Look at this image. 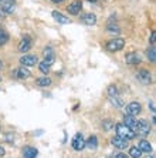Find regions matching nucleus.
<instances>
[{
    "label": "nucleus",
    "mask_w": 156,
    "mask_h": 158,
    "mask_svg": "<svg viewBox=\"0 0 156 158\" xmlns=\"http://www.w3.org/2000/svg\"><path fill=\"white\" fill-rule=\"evenodd\" d=\"M115 130H116V135L122 137V138H125V140H132V138H135V135H136V134H135L131 128H128L123 123L116 124L115 125Z\"/></svg>",
    "instance_id": "1"
},
{
    "label": "nucleus",
    "mask_w": 156,
    "mask_h": 158,
    "mask_svg": "<svg viewBox=\"0 0 156 158\" xmlns=\"http://www.w3.org/2000/svg\"><path fill=\"white\" fill-rule=\"evenodd\" d=\"M134 131L138 135H148L149 132H150V124L146 120H139L136 123V127H135Z\"/></svg>",
    "instance_id": "2"
},
{
    "label": "nucleus",
    "mask_w": 156,
    "mask_h": 158,
    "mask_svg": "<svg viewBox=\"0 0 156 158\" xmlns=\"http://www.w3.org/2000/svg\"><path fill=\"white\" fill-rule=\"evenodd\" d=\"M125 47V40L121 39V37H116V39H112L106 43V48L109 52H119Z\"/></svg>",
    "instance_id": "3"
},
{
    "label": "nucleus",
    "mask_w": 156,
    "mask_h": 158,
    "mask_svg": "<svg viewBox=\"0 0 156 158\" xmlns=\"http://www.w3.org/2000/svg\"><path fill=\"white\" fill-rule=\"evenodd\" d=\"M16 7V0H0V9L3 13L10 15Z\"/></svg>",
    "instance_id": "4"
},
{
    "label": "nucleus",
    "mask_w": 156,
    "mask_h": 158,
    "mask_svg": "<svg viewBox=\"0 0 156 158\" xmlns=\"http://www.w3.org/2000/svg\"><path fill=\"white\" fill-rule=\"evenodd\" d=\"M81 9H82V3H81L80 0H74L73 3L68 4V7H67V11H68L70 15L77 16V15H80Z\"/></svg>",
    "instance_id": "5"
},
{
    "label": "nucleus",
    "mask_w": 156,
    "mask_h": 158,
    "mask_svg": "<svg viewBox=\"0 0 156 158\" xmlns=\"http://www.w3.org/2000/svg\"><path fill=\"white\" fill-rule=\"evenodd\" d=\"M141 111H142V106L138 103V101H132V103H129L126 107V113L129 115H134V117L138 115Z\"/></svg>",
    "instance_id": "6"
},
{
    "label": "nucleus",
    "mask_w": 156,
    "mask_h": 158,
    "mask_svg": "<svg viewBox=\"0 0 156 158\" xmlns=\"http://www.w3.org/2000/svg\"><path fill=\"white\" fill-rule=\"evenodd\" d=\"M73 148L75 151H81L85 148V141H84L81 134H77V135L73 138Z\"/></svg>",
    "instance_id": "7"
},
{
    "label": "nucleus",
    "mask_w": 156,
    "mask_h": 158,
    "mask_svg": "<svg viewBox=\"0 0 156 158\" xmlns=\"http://www.w3.org/2000/svg\"><path fill=\"white\" fill-rule=\"evenodd\" d=\"M111 143L114 144V147L116 148H119V150H125V148L128 147V140H125V138H122V137L119 135H115L111 140Z\"/></svg>",
    "instance_id": "8"
},
{
    "label": "nucleus",
    "mask_w": 156,
    "mask_h": 158,
    "mask_svg": "<svg viewBox=\"0 0 156 158\" xmlns=\"http://www.w3.org/2000/svg\"><path fill=\"white\" fill-rule=\"evenodd\" d=\"M30 48H31V40H30L29 36H24L23 37V40L18 43V52L27 53Z\"/></svg>",
    "instance_id": "9"
},
{
    "label": "nucleus",
    "mask_w": 156,
    "mask_h": 158,
    "mask_svg": "<svg viewBox=\"0 0 156 158\" xmlns=\"http://www.w3.org/2000/svg\"><path fill=\"white\" fill-rule=\"evenodd\" d=\"M136 78L141 81L142 84H149L150 80H152V77H150V74H149L148 70H139L138 73H136Z\"/></svg>",
    "instance_id": "10"
},
{
    "label": "nucleus",
    "mask_w": 156,
    "mask_h": 158,
    "mask_svg": "<svg viewBox=\"0 0 156 158\" xmlns=\"http://www.w3.org/2000/svg\"><path fill=\"white\" fill-rule=\"evenodd\" d=\"M20 63H22V66H26V67L36 66L37 64V57L36 56H23L22 59H20Z\"/></svg>",
    "instance_id": "11"
},
{
    "label": "nucleus",
    "mask_w": 156,
    "mask_h": 158,
    "mask_svg": "<svg viewBox=\"0 0 156 158\" xmlns=\"http://www.w3.org/2000/svg\"><path fill=\"white\" fill-rule=\"evenodd\" d=\"M136 123H138V121H136V118H135L134 115H129V114H128V115H123V124L126 125L128 128H131L132 131H134L135 127H136Z\"/></svg>",
    "instance_id": "12"
},
{
    "label": "nucleus",
    "mask_w": 156,
    "mask_h": 158,
    "mask_svg": "<svg viewBox=\"0 0 156 158\" xmlns=\"http://www.w3.org/2000/svg\"><path fill=\"white\" fill-rule=\"evenodd\" d=\"M51 16H53V19L57 20V23H60V24H68L70 23V19L67 17V16L61 15V13H58V11H55V10L51 13Z\"/></svg>",
    "instance_id": "13"
},
{
    "label": "nucleus",
    "mask_w": 156,
    "mask_h": 158,
    "mask_svg": "<svg viewBox=\"0 0 156 158\" xmlns=\"http://www.w3.org/2000/svg\"><path fill=\"white\" fill-rule=\"evenodd\" d=\"M44 61L47 63V64H50V66L54 63V52H53L51 47L44 48Z\"/></svg>",
    "instance_id": "14"
},
{
    "label": "nucleus",
    "mask_w": 156,
    "mask_h": 158,
    "mask_svg": "<svg viewBox=\"0 0 156 158\" xmlns=\"http://www.w3.org/2000/svg\"><path fill=\"white\" fill-rule=\"evenodd\" d=\"M81 20H82V23L87 24V26H94L95 23H97V17H95V15H92V13L84 15L82 17H81Z\"/></svg>",
    "instance_id": "15"
},
{
    "label": "nucleus",
    "mask_w": 156,
    "mask_h": 158,
    "mask_svg": "<svg viewBox=\"0 0 156 158\" xmlns=\"http://www.w3.org/2000/svg\"><path fill=\"white\" fill-rule=\"evenodd\" d=\"M23 155H24L26 158H36L37 150L34 147H24L23 148Z\"/></svg>",
    "instance_id": "16"
},
{
    "label": "nucleus",
    "mask_w": 156,
    "mask_h": 158,
    "mask_svg": "<svg viewBox=\"0 0 156 158\" xmlns=\"http://www.w3.org/2000/svg\"><path fill=\"white\" fill-rule=\"evenodd\" d=\"M125 60H126L128 64H138V63H141V59H139V56L136 54V53H129V54H126Z\"/></svg>",
    "instance_id": "17"
},
{
    "label": "nucleus",
    "mask_w": 156,
    "mask_h": 158,
    "mask_svg": "<svg viewBox=\"0 0 156 158\" xmlns=\"http://www.w3.org/2000/svg\"><path fill=\"white\" fill-rule=\"evenodd\" d=\"M16 74H17V77L20 78V80H26V78L30 77V71L26 69V66H23V67H20V69H17Z\"/></svg>",
    "instance_id": "18"
},
{
    "label": "nucleus",
    "mask_w": 156,
    "mask_h": 158,
    "mask_svg": "<svg viewBox=\"0 0 156 158\" xmlns=\"http://www.w3.org/2000/svg\"><path fill=\"white\" fill-rule=\"evenodd\" d=\"M85 145H87L90 150H97V147H98V138L95 135H91L90 138H88V141L85 143Z\"/></svg>",
    "instance_id": "19"
},
{
    "label": "nucleus",
    "mask_w": 156,
    "mask_h": 158,
    "mask_svg": "<svg viewBox=\"0 0 156 158\" xmlns=\"http://www.w3.org/2000/svg\"><path fill=\"white\" fill-rule=\"evenodd\" d=\"M139 148H141L142 152H146V154H150V152H152V145L145 140H142L141 143H139Z\"/></svg>",
    "instance_id": "20"
},
{
    "label": "nucleus",
    "mask_w": 156,
    "mask_h": 158,
    "mask_svg": "<svg viewBox=\"0 0 156 158\" xmlns=\"http://www.w3.org/2000/svg\"><path fill=\"white\" fill-rule=\"evenodd\" d=\"M108 98H109V101L112 103V106L118 107V108L123 107V101H122V98H119L118 96H108Z\"/></svg>",
    "instance_id": "21"
},
{
    "label": "nucleus",
    "mask_w": 156,
    "mask_h": 158,
    "mask_svg": "<svg viewBox=\"0 0 156 158\" xmlns=\"http://www.w3.org/2000/svg\"><path fill=\"white\" fill-rule=\"evenodd\" d=\"M37 85H40V87H48L51 85V78L50 77H40L37 78Z\"/></svg>",
    "instance_id": "22"
},
{
    "label": "nucleus",
    "mask_w": 156,
    "mask_h": 158,
    "mask_svg": "<svg viewBox=\"0 0 156 158\" xmlns=\"http://www.w3.org/2000/svg\"><path fill=\"white\" fill-rule=\"evenodd\" d=\"M129 155H131L132 158H141L142 157V151L139 147H132L131 150H129Z\"/></svg>",
    "instance_id": "23"
},
{
    "label": "nucleus",
    "mask_w": 156,
    "mask_h": 158,
    "mask_svg": "<svg viewBox=\"0 0 156 158\" xmlns=\"http://www.w3.org/2000/svg\"><path fill=\"white\" fill-rule=\"evenodd\" d=\"M146 56H148V59L150 60L152 63H156V47H150L146 52Z\"/></svg>",
    "instance_id": "24"
},
{
    "label": "nucleus",
    "mask_w": 156,
    "mask_h": 158,
    "mask_svg": "<svg viewBox=\"0 0 156 158\" xmlns=\"http://www.w3.org/2000/svg\"><path fill=\"white\" fill-rule=\"evenodd\" d=\"M9 40V34L4 31V30L0 29V46H3V44H6Z\"/></svg>",
    "instance_id": "25"
},
{
    "label": "nucleus",
    "mask_w": 156,
    "mask_h": 158,
    "mask_svg": "<svg viewBox=\"0 0 156 158\" xmlns=\"http://www.w3.org/2000/svg\"><path fill=\"white\" fill-rule=\"evenodd\" d=\"M38 69H40V71L43 74H47L48 71H50V64H47L46 61H43V63H40V64H38Z\"/></svg>",
    "instance_id": "26"
},
{
    "label": "nucleus",
    "mask_w": 156,
    "mask_h": 158,
    "mask_svg": "<svg viewBox=\"0 0 156 158\" xmlns=\"http://www.w3.org/2000/svg\"><path fill=\"white\" fill-rule=\"evenodd\" d=\"M112 127H114V123L111 121V120H104V121H102V128L105 130V131L111 130Z\"/></svg>",
    "instance_id": "27"
},
{
    "label": "nucleus",
    "mask_w": 156,
    "mask_h": 158,
    "mask_svg": "<svg viewBox=\"0 0 156 158\" xmlns=\"http://www.w3.org/2000/svg\"><path fill=\"white\" fill-rule=\"evenodd\" d=\"M108 96H118V88L115 85H109L108 87Z\"/></svg>",
    "instance_id": "28"
},
{
    "label": "nucleus",
    "mask_w": 156,
    "mask_h": 158,
    "mask_svg": "<svg viewBox=\"0 0 156 158\" xmlns=\"http://www.w3.org/2000/svg\"><path fill=\"white\" fill-rule=\"evenodd\" d=\"M108 31H115V33L118 34L119 33V29H118L116 26H112V24H108Z\"/></svg>",
    "instance_id": "29"
},
{
    "label": "nucleus",
    "mask_w": 156,
    "mask_h": 158,
    "mask_svg": "<svg viewBox=\"0 0 156 158\" xmlns=\"http://www.w3.org/2000/svg\"><path fill=\"white\" fill-rule=\"evenodd\" d=\"M149 41H150L152 44L156 43V31H153V33L150 34V39H149Z\"/></svg>",
    "instance_id": "30"
},
{
    "label": "nucleus",
    "mask_w": 156,
    "mask_h": 158,
    "mask_svg": "<svg viewBox=\"0 0 156 158\" xmlns=\"http://www.w3.org/2000/svg\"><path fill=\"white\" fill-rule=\"evenodd\" d=\"M115 158H129V157H128V155H125L123 152H119V154H116Z\"/></svg>",
    "instance_id": "31"
},
{
    "label": "nucleus",
    "mask_w": 156,
    "mask_h": 158,
    "mask_svg": "<svg viewBox=\"0 0 156 158\" xmlns=\"http://www.w3.org/2000/svg\"><path fill=\"white\" fill-rule=\"evenodd\" d=\"M4 152H6V151H4V148H3V147H0V157H3Z\"/></svg>",
    "instance_id": "32"
},
{
    "label": "nucleus",
    "mask_w": 156,
    "mask_h": 158,
    "mask_svg": "<svg viewBox=\"0 0 156 158\" xmlns=\"http://www.w3.org/2000/svg\"><path fill=\"white\" fill-rule=\"evenodd\" d=\"M53 3H62V2H66V0H51Z\"/></svg>",
    "instance_id": "33"
},
{
    "label": "nucleus",
    "mask_w": 156,
    "mask_h": 158,
    "mask_svg": "<svg viewBox=\"0 0 156 158\" xmlns=\"http://www.w3.org/2000/svg\"><path fill=\"white\" fill-rule=\"evenodd\" d=\"M145 158H156V155H149V154H148Z\"/></svg>",
    "instance_id": "34"
},
{
    "label": "nucleus",
    "mask_w": 156,
    "mask_h": 158,
    "mask_svg": "<svg viewBox=\"0 0 156 158\" xmlns=\"http://www.w3.org/2000/svg\"><path fill=\"white\" fill-rule=\"evenodd\" d=\"M88 2H91V3H97V0H88Z\"/></svg>",
    "instance_id": "35"
},
{
    "label": "nucleus",
    "mask_w": 156,
    "mask_h": 158,
    "mask_svg": "<svg viewBox=\"0 0 156 158\" xmlns=\"http://www.w3.org/2000/svg\"><path fill=\"white\" fill-rule=\"evenodd\" d=\"M2 66H3V64H2V61H0V69H2Z\"/></svg>",
    "instance_id": "36"
}]
</instances>
